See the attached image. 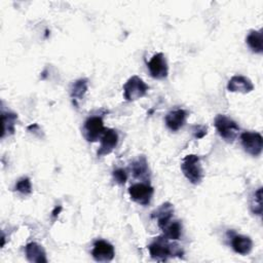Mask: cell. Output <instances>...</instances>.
Wrapping results in <instances>:
<instances>
[{
    "instance_id": "obj_18",
    "label": "cell",
    "mask_w": 263,
    "mask_h": 263,
    "mask_svg": "<svg viewBox=\"0 0 263 263\" xmlns=\"http://www.w3.org/2000/svg\"><path fill=\"white\" fill-rule=\"evenodd\" d=\"M130 170L135 178L146 180L149 176V167H148V162L146 157L142 155L138 157L136 160H134L132 162Z\"/></svg>"
},
{
    "instance_id": "obj_13",
    "label": "cell",
    "mask_w": 263,
    "mask_h": 263,
    "mask_svg": "<svg viewBox=\"0 0 263 263\" xmlns=\"http://www.w3.org/2000/svg\"><path fill=\"white\" fill-rule=\"evenodd\" d=\"M230 243L233 251L239 255H248L253 249V240L247 235L233 234Z\"/></svg>"
},
{
    "instance_id": "obj_10",
    "label": "cell",
    "mask_w": 263,
    "mask_h": 263,
    "mask_svg": "<svg viewBox=\"0 0 263 263\" xmlns=\"http://www.w3.org/2000/svg\"><path fill=\"white\" fill-rule=\"evenodd\" d=\"M118 144V134L113 128L105 129L101 137V144L97 152L98 157H102L110 154Z\"/></svg>"
},
{
    "instance_id": "obj_9",
    "label": "cell",
    "mask_w": 263,
    "mask_h": 263,
    "mask_svg": "<svg viewBox=\"0 0 263 263\" xmlns=\"http://www.w3.org/2000/svg\"><path fill=\"white\" fill-rule=\"evenodd\" d=\"M115 255L114 247L104 239H98L93 242L91 251L92 258L98 262H109L113 260Z\"/></svg>"
},
{
    "instance_id": "obj_17",
    "label": "cell",
    "mask_w": 263,
    "mask_h": 263,
    "mask_svg": "<svg viewBox=\"0 0 263 263\" xmlns=\"http://www.w3.org/2000/svg\"><path fill=\"white\" fill-rule=\"evenodd\" d=\"M1 119H2V135L1 138L5 136H10L14 134V125L17 119V115L11 111H1Z\"/></svg>"
},
{
    "instance_id": "obj_21",
    "label": "cell",
    "mask_w": 263,
    "mask_h": 263,
    "mask_svg": "<svg viewBox=\"0 0 263 263\" xmlns=\"http://www.w3.org/2000/svg\"><path fill=\"white\" fill-rule=\"evenodd\" d=\"M251 212L255 215H262V188H258L252 195L250 200Z\"/></svg>"
},
{
    "instance_id": "obj_7",
    "label": "cell",
    "mask_w": 263,
    "mask_h": 263,
    "mask_svg": "<svg viewBox=\"0 0 263 263\" xmlns=\"http://www.w3.org/2000/svg\"><path fill=\"white\" fill-rule=\"evenodd\" d=\"M101 116H90L83 124V137L87 142H96L105 132Z\"/></svg>"
},
{
    "instance_id": "obj_14",
    "label": "cell",
    "mask_w": 263,
    "mask_h": 263,
    "mask_svg": "<svg viewBox=\"0 0 263 263\" xmlns=\"http://www.w3.org/2000/svg\"><path fill=\"white\" fill-rule=\"evenodd\" d=\"M26 257L28 261L33 263H46L47 258L44 249L37 242H29L26 248Z\"/></svg>"
},
{
    "instance_id": "obj_11",
    "label": "cell",
    "mask_w": 263,
    "mask_h": 263,
    "mask_svg": "<svg viewBox=\"0 0 263 263\" xmlns=\"http://www.w3.org/2000/svg\"><path fill=\"white\" fill-rule=\"evenodd\" d=\"M227 89L231 92L248 93L254 89V85L248 77L242 75H235L228 81Z\"/></svg>"
},
{
    "instance_id": "obj_12",
    "label": "cell",
    "mask_w": 263,
    "mask_h": 263,
    "mask_svg": "<svg viewBox=\"0 0 263 263\" xmlns=\"http://www.w3.org/2000/svg\"><path fill=\"white\" fill-rule=\"evenodd\" d=\"M186 118H187V112L184 109H176L168 112L165 115L164 121L166 126L172 132H177L181 127H183V125L186 122Z\"/></svg>"
},
{
    "instance_id": "obj_16",
    "label": "cell",
    "mask_w": 263,
    "mask_h": 263,
    "mask_svg": "<svg viewBox=\"0 0 263 263\" xmlns=\"http://www.w3.org/2000/svg\"><path fill=\"white\" fill-rule=\"evenodd\" d=\"M86 90H87V80L86 79L80 78L73 82L71 89H70V97H71L72 103L75 107H78L79 102L83 99Z\"/></svg>"
},
{
    "instance_id": "obj_2",
    "label": "cell",
    "mask_w": 263,
    "mask_h": 263,
    "mask_svg": "<svg viewBox=\"0 0 263 263\" xmlns=\"http://www.w3.org/2000/svg\"><path fill=\"white\" fill-rule=\"evenodd\" d=\"M181 170L186 177V179L194 184L197 185L201 182L203 177L202 166L200 164V159L195 154L186 155L181 163Z\"/></svg>"
},
{
    "instance_id": "obj_15",
    "label": "cell",
    "mask_w": 263,
    "mask_h": 263,
    "mask_svg": "<svg viewBox=\"0 0 263 263\" xmlns=\"http://www.w3.org/2000/svg\"><path fill=\"white\" fill-rule=\"evenodd\" d=\"M162 232L163 236L168 238L170 240H177L181 237L182 234V224L180 221L170 219L168 221L164 222L163 224L158 226Z\"/></svg>"
},
{
    "instance_id": "obj_19",
    "label": "cell",
    "mask_w": 263,
    "mask_h": 263,
    "mask_svg": "<svg viewBox=\"0 0 263 263\" xmlns=\"http://www.w3.org/2000/svg\"><path fill=\"white\" fill-rule=\"evenodd\" d=\"M262 29L252 30L247 36V44L255 53L263 52V33Z\"/></svg>"
},
{
    "instance_id": "obj_25",
    "label": "cell",
    "mask_w": 263,
    "mask_h": 263,
    "mask_svg": "<svg viewBox=\"0 0 263 263\" xmlns=\"http://www.w3.org/2000/svg\"><path fill=\"white\" fill-rule=\"evenodd\" d=\"M61 211H62V206H61V205L55 206V208L53 209V211L51 212V217H52L53 219H55V218L59 216V214L61 213Z\"/></svg>"
},
{
    "instance_id": "obj_20",
    "label": "cell",
    "mask_w": 263,
    "mask_h": 263,
    "mask_svg": "<svg viewBox=\"0 0 263 263\" xmlns=\"http://www.w3.org/2000/svg\"><path fill=\"white\" fill-rule=\"evenodd\" d=\"M173 214H174L173 204L171 202H164L157 210L152 212L151 217L157 219V224L159 226V225L163 224L164 222L168 221L170 219H172Z\"/></svg>"
},
{
    "instance_id": "obj_5",
    "label": "cell",
    "mask_w": 263,
    "mask_h": 263,
    "mask_svg": "<svg viewBox=\"0 0 263 263\" xmlns=\"http://www.w3.org/2000/svg\"><path fill=\"white\" fill-rule=\"evenodd\" d=\"M243 150L252 156H259L263 149V138L257 132H245L240 135Z\"/></svg>"
},
{
    "instance_id": "obj_4",
    "label": "cell",
    "mask_w": 263,
    "mask_h": 263,
    "mask_svg": "<svg viewBox=\"0 0 263 263\" xmlns=\"http://www.w3.org/2000/svg\"><path fill=\"white\" fill-rule=\"evenodd\" d=\"M149 89V86L142 78L137 75L132 76L123 85V96L126 101H136L143 98Z\"/></svg>"
},
{
    "instance_id": "obj_1",
    "label": "cell",
    "mask_w": 263,
    "mask_h": 263,
    "mask_svg": "<svg viewBox=\"0 0 263 263\" xmlns=\"http://www.w3.org/2000/svg\"><path fill=\"white\" fill-rule=\"evenodd\" d=\"M148 250L152 259L156 261H166L171 257H182L184 252L182 248L171 242L165 236L155 237L148 246Z\"/></svg>"
},
{
    "instance_id": "obj_24",
    "label": "cell",
    "mask_w": 263,
    "mask_h": 263,
    "mask_svg": "<svg viewBox=\"0 0 263 263\" xmlns=\"http://www.w3.org/2000/svg\"><path fill=\"white\" fill-rule=\"evenodd\" d=\"M194 137L197 139H201L206 135V126L204 125H195L193 127Z\"/></svg>"
},
{
    "instance_id": "obj_3",
    "label": "cell",
    "mask_w": 263,
    "mask_h": 263,
    "mask_svg": "<svg viewBox=\"0 0 263 263\" xmlns=\"http://www.w3.org/2000/svg\"><path fill=\"white\" fill-rule=\"evenodd\" d=\"M214 124L220 137L223 138L228 143H232L238 136V133H239L238 124L233 119H231L226 115L218 114L215 117Z\"/></svg>"
},
{
    "instance_id": "obj_8",
    "label": "cell",
    "mask_w": 263,
    "mask_h": 263,
    "mask_svg": "<svg viewBox=\"0 0 263 263\" xmlns=\"http://www.w3.org/2000/svg\"><path fill=\"white\" fill-rule=\"evenodd\" d=\"M150 75L155 79H164L168 74V67L162 52L154 54L147 64Z\"/></svg>"
},
{
    "instance_id": "obj_23",
    "label": "cell",
    "mask_w": 263,
    "mask_h": 263,
    "mask_svg": "<svg viewBox=\"0 0 263 263\" xmlns=\"http://www.w3.org/2000/svg\"><path fill=\"white\" fill-rule=\"evenodd\" d=\"M112 176H113V179L115 180V182L120 185H123L127 180V174L123 168L114 170L112 173Z\"/></svg>"
},
{
    "instance_id": "obj_6",
    "label": "cell",
    "mask_w": 263,
    "mask_h": 263,
    "mask_svg": "<svg viewBox=\"0 0 263 263\" xmlns=\"http://www.w3.org/2000/svg\"><path fill=\"white\" fill-rule=\"evenodd\" d=\"M128 193L132 200L146 206L152 199L154 189L148 183H136L128 188Z\"/></svg>"
},
{
    "instance_id": "obj_22",
    "label": "cell",
    "mask_w": 263,
    "mask_h": 263,
    "mask_svg": "<svg viewBox=\"0 0 263 263\" xmlns=\"http://www.w3.org/2000/svg\"><path fill=\"white\" fill-rule=\"evenodd\" d=\"M14 190L22 194H30L32 192V185L30 179L27 177H23L20 180H17L14 186Z\"/></svg>"
}]
</instances>
